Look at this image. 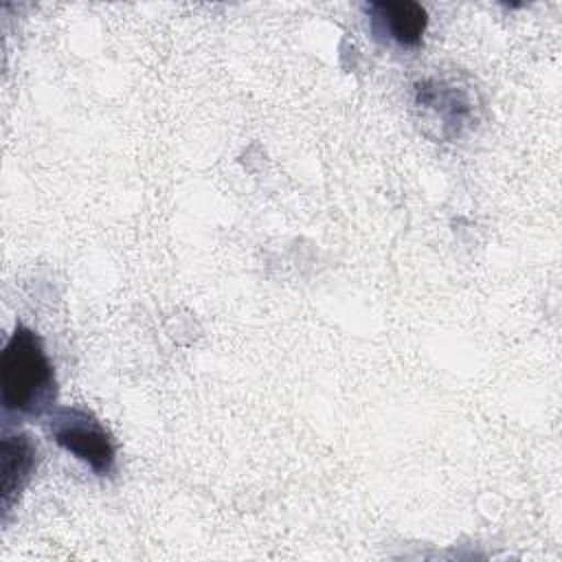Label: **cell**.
Instances as JSON below:
<instances>
[{
	"label": "cell",
	"instance_id": "obj_1",
	"mask_svg": "<svg viewBox=\"0 0 562 562\" xmlns=\"http://www.w3.org/2000/svg\"><path fill=\"white\" fill-rule=\"evenodd\" d=\"M55 397V369L42 338L33 329L15 325L0 358V400L4 413L40 417L53 406Z\"/></svg>",
	"mask_w": 562,
	"mask_h": 562
},
{
	"label": "cell",
	"instance_id": "obj_2",
	"mask_svg": "<svg viewBox=\"0 0 562 562\" xmlns=\"http://www.w3.org/2000/svg\"><path fill=\"white\" fill-rule=\"evenodd\" d=\"M53 441L88 465L97 476H110L116 468V446L105 426L86 408L61 406L46 422Z\"/></svg>",
	"mask_w": 562,
	"mask_h": 562
},
{
	"label": "cell",
	"instance_id": "obj_3",
	"mask_svg": "<svg viewBox=\"0 0 562 562\" xmlns=\"http://www.w3.org/2000/svg\"><path fill=\"white\" fill-rule=\"evenodd\" d=\"M415 105L426 112L439 136L454 138L476 121V97L454 79H422L415 83Z\"/></svg>",
	"mask_w": 562,
	"mask_h": 562
},
{
	"label": "cell",
	"instance_id": "obj_4",
	"mask_svg": "<svg viewBox=\"0 0 562 562\" xmlns=\"http://www.w3.org/2000/svg\"><path fill=\"white\" fill-rule=\"evenodd\" d=\"M369 26L378 40L393 42L402 48H413L422 44L424 31L428 26V13L422 4L408 0L393 2H369L364 4Z\"/></svg>",
	"mask_w": 562,
	"mask_h": 562
},
{
	"label": "cell",
	"instance_id": "obj_5",
	"mask_svg": "<svg viewBox=\"0 0 562 562\" xmlns=\"http://www.w3.org/2000/svg\"><path fill=\"white\" fill-rule=\"evenodd\" d=\"M37 465V446L24 432L7 435L2 439L0 454V503L2 512H11L13 503L20 498L29 481L33 479Z\"/></svg>",
	"mask_w": 562,
	"mask_h": 562
}]
</instances>
